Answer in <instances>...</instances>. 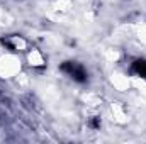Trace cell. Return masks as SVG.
<instances>
[{
    "label": "cell",
    "mask_w": 146,
    "mask_h": 144,
    "mask_svg": "<svg viewBox=\"0 0 146 144\" xmlns=\"http://www.w3.org/2000/svg\"><path fill=\"white\" fill-rule=\"evenodd\" d=\"M131 71L146 80V59H136L131 65Z\"/></svg>",
    "instance_id": "cell-2"
},
{
    "label": "cell",
    "mask_w": 146,
    "mask_h": 144,
    "mask_svg": "<svg viewBox=\"0 0 146 144\" xmlns=\"http://www.w3.org/2000/svg\"><path fill=\"white\" fill-rule=\"evenodd\" d=\"M90 127H94V129H100V117H94V119L90 120Z\"/></svg>",
    "instance_id": "cell-4"
},
{
    "label": "cell",
    "mask_w": 146,
    "mask_h": 144,
    "mask_svg": "<svg viewBox=\"0 0 146 144\" xmlns=\"http://www.w3.org/2000/svg\"><path fill=\"white\" fill-rule=\"evenodd\" d=\"M60 70L63 73H66V75H70L76 83H85L88 80V75L85 71V68L82 65H78L76 61H65L60 66Z\"/></svg>",
    "instance_id": "cell-1"
},
{
    "label": "cell",
    "mask_w": 146,
    "mask_h": 144,
    "mask_svg": "<svg viewBox=\"0 0 146 144\" xmlns=\"http://www.w3.org/2000/svg\"><path fill=\"white\" fill-rule=\"evenodd\" d=\"M0 42H2V46H3V48H7L9 51H12V53H14V51H17V49H15V46L12 44V41H10L9 37H2V39H0Z\"/></svg>",
    "instance_id": "cell-3"
}]
</instances>
